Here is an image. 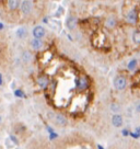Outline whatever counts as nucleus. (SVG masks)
Listing matches in <instances>:
<instances>
[{"instance_id":"21","label":"nucleus","mask_w":140,"mask_h":149,"mask_svg":"<svg viewBox=\"0 0 140 149\" xmlns=\"http://www.w3.org/2000/svg\"><path fill=\"white\" fill-rule=\"evenodd\" d=\"M135 133L140 137V126H138V127H136V128H135Z\"/></svg>"},{"instance_id":"6","label":"nucleus","mask_w":140,"mask_h":149,"mask_svg":"<svg viewBox=\"0 0 140 149\" xmlns=\"http://www.w3.org/2000/svg\"><path fill=\"white\" fill-rule=\"evenodd\" d=\"M30 46L34 51H40L43 46H44V42L42 40H37V38H33L32 41L30 42Z\"/></svg>"},{"instance_id":"7","label":"nucleus","mask_w":140,"mask_h":149,"mask_svg":"<svg viewBox=\"0 0 140 149\" xmlns=\"http://www.w3.org/2000/svg\"><path fill=\"white\" fill-rule=\"evenodd\" d=\"M7 7L8 9L11 10V11H15L19 8H21V1H18V0H10V1H7Z\"/></svg>"},{"instance_id":"10","label":"nucleus","mask_w":140,"mask_h":149,"mask_svg":"<svg viewBox=\"0 0 140 149\" xmlns=\"http://www.w3.org/2000/svg\"><path fill=\"white\" fill-rule=\"evenodd\" d=\"M55 123L59 126H66L68 124V121L62 114H56L55 115Z\"/></svg>"},{"instance_id":"12","label":"nucleus","mask_w":140,"mask_h":149,"mask_svg":"<svg viewBox=\"0 0 140 149\" xmlns=\"http://www.w3.org/2000/svg\"><path fill=\"white\" fill-rule=\"evenodd\" d=\"M66 24H67V28L69 30H73L76 28V25H77V19L73 15H69V18L67 19Z\"/></svg>"},{"instance_id":"19","label":"nucleus","mask_w":140,"mask_h":149,"mask_svg":"<svg viewBox=\"0 0 140 149\" xmlns=\"http://www.w3.org/2000/svg\"><path fill=\"white\" fill-rule=\"evenodd\" d=\"M112 111H114V112L119 111V107H118L117 104H112Z\"/></svg>"},{"instance_id":"22","label":"nucleus","mask_w":140,"mask_h":149,"mask_svg":"<svg viewBox=\"0 0 140 149\" xmlns=\"http://www.w3.org/2000/svg\"><path fill=\"white\" fill-rule=\"evenodd\" d=\"M121 133H123V135H124V136L130 135V133H129V132H128L127 130H123V132H121Z\"/></svg>"},{"instance_id":"14","label":"nucleus","mask_w":140,"mask_h":149,"mask_svg":"<svg viewBox=\"0 0 140 149\" xmlns=\"http://www.w3.org/2000/svg\"><path fill=\"white\" fill-rule=\"evenodd\" d=\"M137 66H138V61L134 58V59H131V61L128 63V66H127V67H128V70H129V71H134Z\"/></svg>"},{"instance_id":"16","label":"nucleus","mask_w":140,"mask_h":149,"mask_svg":"<svg viewBox=\"0 0 140 149\" xmlns=\"http://www.w3.org/2000/svg\"><path fill=\"white\" fill-rule=\"evenodd\" d=\"M22 57H23V61H26V63H28V61H31V58H32V56H31V53L28 51L23 52V55H22Z\"/></svg>"},{"instance_id":"2","label":"nucleus","mask_w":140,"mask_h":149,"mask_svg":"<svg viewBox=\"0 0 140 149\" xmlns=\"http://www.w3.org/2000/svg\"><path fill=\"white\" fill-rule=\"evenodd\" d=\"M89 88V79L85 76H81L77 80V89L80 91H84Z\"/></svg>"},{"instance_id":"9","label":"nucleus","mask_w":140,"mask_h":149,"mask_svg":"<svg viewBox=\"0 0 140 149\" xmlns=\"http://www.w3.org/2000/svg\"><path fill=\"white\" fill-rule=\"evenodd\" d=\"M123 116L119 115V114H114L112 116V124L115 127H121L123 126Z\"/></svg>"},{"instance_id":"23","label":"nucleus","mask_w":140,"mask_h":149,"mask_svg":"<svg viewBox=\"0 0 140 149\" xmlns=\"http://www.w3.org/2000/svg\"><path fill=\"white\" fill-rule=\"evenodd\" d=\"M137 112H139V113H140V103L137 105Z\"/></svg>"},{"instance_id":"20","label":"nucleus","mask_w":140,"mask_h":149,"mask_svg":"<svg viewBox=\"0 0 140 149\" xmlns=\"http://www.w3.org/2000/svg\"><path fill=\"white\" fill-rule=\"evenodd\" d=\"M0 79H1V81H0V86H1V87H3L5 81H3V74H0Z\"/></svg>"},{"instance_id":"11","label":"nucleus","mask_w":140,"mask_h":149,"mask_svg":"<svg viewBox=\"0 0 140 149\" xmlns=\"http://www.w3.org/2000/svg\"><path fill=\"white\" fill-rule=\"evenodd\" d=\"M48 84H49V80H48L46 76H41V77L37 78V84L40 86L41 89H46Z\"/></svg>"},{"instance_id":"24","label":"nucleus","mask_w":140,"mask_h":149,"mask_svg":"<svg viewBox=\"0 0 140 149\" xmlns=\"http://www.w3.org/2000/svg\"><path fill=\"white\" fill-rule=\"evenodd\" d=\"M98 149H104V148L102 147V146H101V145H98Z\"/></svg>"},{"instance_id":"17","label":"nucleus","mask_w":140,"mask_h":149,"mask_svg":"<svg viewBox=\"0 0 140 149\" xmlns=\"http://www.w3.org/2000/svg\"><path fill=\"white\" fill-rule=\"evenodd\" d=\"M14 94H15V97H18V98H23L24 97V93L22 92L21 89H17V90L14 91Z\"/></svg>"},{"instance_id":"3","label":"nucleus","mask_w":140,"mask_h":149,"mask_svg":"<svg viewBox=\"0 0 140 149\" xmlns=\"http://www.w3.org/2000/svg\"><path fill=\"white\" fill-rule=\"evenodd\" d=\"M21 11L24 15H30L33 11L32 1H21Z\"/></svg>"},{"instance_id":"15","label":"nucleus","mask_w":140,"mask_h":149,"mask_svg":"<svg viewBox=\"0 0 140 149\" xmlns=\"http://www.w3.org/2000/svg\"><path fill=\"white\" fill-rule=\"evenodd\" d=\"M132 41H134L135 44H138V45L140 44V30H137V31L134 32V34H132Z\"/></svg>"},{"instance_id":"5","label":"nucleus","mask_w":140,"mask_h":149,"mask_svg":"<svg viewBox=\"0 0 140 149\" xmlns=\"http://www.w3.org/2000/svg\"><path fill=\"white\" fill-rule=\"evenodd\" d=\"M126 20L131 24H136L138 22V13L135 9L130 10L128 13L126 14Z\"/></svg>"},{"instance_id":"18","label":"nucleus","mask_w":140,"mask_h":149,"mask_svg":"<svg viewBox=\"0 0 140 149\" xmlns=\"http://www.w3.org/2000/svg\"><path fill=\"white\" fill-rule=\"evenodd\" d=\"M9 137H10V139L12 140V143H13V144H15V145L19 144V139H18V138H17V137H15L14 135H12V134H11Z\"/></svg>"},{"instance_id":"13","label":"nucleus","mask_w":140,"mask_h":149,"mask_svg":"<svg viewBox=\"0 0 140 149\" xmlns=\"http://www.w3.org/2000/svg\"><path fill=\"white\" fill-rule=\"evenodd\" d=\"M28 35V31L25 30L24 28H20L18 29V31H17V36L19 37V38H24V37H26Z\"/></svg>"},{"instance_id":"8","label":"nucleus","mask_w":140,"mask_h":149,"mask_svg":"<svg viewBox=\"0 0 140 149\" xmlns=\"http://www.w3.org/2000/svg\"><path fill=\"white\" fill-rule=\"evenodd\" d=\"M117 25V20L115 17H110L105 20V28L108 30H113Z\"/></svg>"},{"instance_id":"1","label":"nucleus","mask_w":140,"mask_h":149,"mask_svg":"<svg viewBox=\"0 0 140 149\" xmlns=\"http://www.w3.org/2000/svg\"><path fill=\"white\" fill-rule=\"evenodd\" d=\"M114 87L118 90V91H123V90H125L127 87V79L125 76H116L115 77V79H114Z\"/></svg>"},{"instance_id":"4","label":"nucleus","mask_w":140,"mask_h":149,"mask_svg":"<svg viewBox=\"0 0 140 149\" xmlns=\"http://www.w3.org/2000/svg\"><path fill=\"white\" fill-rule=\"evenodd\" d=\"M46 34V30L41 26V25H37L33 29V36L34 38H37V40H42L43 37L45 36Z\"/></svg>"}]
</instances>
